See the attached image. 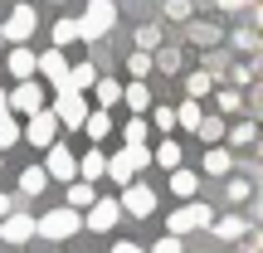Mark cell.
I'll use <instances>...</instances> for the list:
<instances>
[{
	"label": "cell",
	"instance_id": "obj_1",
	"mask_svg": "<svg viewBox=\"0 0 263 253\" xmlns=\"http://www.w3.org/2000/svg\"><path fill=\"white\" fill-rule=\"evenodd\" d=\"M78 229H83V215L78 209H49V215H39L34 219V234H44V239H54V244H64V239H73Z\"/></svg>",
	"mask_w": 263,
	"mask_h": 253
},
{
	"label": "cell",
	"instance_id": "obj_2",
	"mask_svg": "<svg viewBox=\"0 0 263 253\" xmlns=\"http://www.w3.org/2000/svg\"><path fill=\"white\" fill-rule=\"evenodd\" d=\"M151 166V151L146 146H122L117 156H107V180H117V185H132L137 180V170Z\"/></svg>",
	"mask_w": 263,
	"mask_h": 253
},
{
	"label": "cell",
	"instance_id": "obj_3",
	"mask_svg": "<svg viewBox=\"0 0 263 253\" xmlns=\"http://www.w3.org/2000/svg\"><path fill=\"white\" fill-rule=\"evenodd\" d=\"M112 25H117V5L112 0H88L83 20H78V39H103Z\"/></svg>",
	"mask_w": 263,
	"mask_h": 253
},
{
	"label": "cell",
	"instance_id": "obj_4",
	"mask_svg": "<svg viewBox=\"0 0 263 253\" xmlns=\"http://www.w3.org/2000/svg\"><path fill=\"white\" fill-rule=\"evenodd\" d=\"M210 219H215V209H210L205 200H185V205H180L176 215L166 219V229H171L176 239H185L190 229H210Z\"/></svg>",
	"mask_w": 263,
	"mask_h": 253
},
{
	"label": "cell",
	"instance_id": "obj_5",
	"mask_svg": "<svg viewBox=\"0 0 263 253\" xmlns=\"http://www.w3.org/2000/svg\"><path fill=\"white\" fill-rule=\"evenodd\" d=\"M49 112H54V122H59V127L78 131V127H83V117H88V98H83V93H73V88H59Z\"/></svg>",
	"mask_w": 263,
	"mask_h": 253
},
{
	"label": "cell",
	"instance_id": "obj_6",
	"mask_svg": "<svg viewBox=\"0 0 263 253\" xmlns=\"http://www.w3.org/2000/svg\"><path fill=\"white\" fill-rule=\"evenodd\" d=\"M20 141H29V146H54L59 141V122L49 107H39V112H29V122L20 127Z\"/></svg>",
	"mask_w": 263,
	"mask_h": 253
},
{
	"label": "cell",
	"instance_id": "obj_7",
	"mask_svg": "<svg viewBox=\"0 0 263 253\" xmlns=\"http://www.w3.org/2000/svg\"><path fill=\"white\" fill-rule=\"evenodd\" d=\"M5 107H10V112H20V117L39 112V107H44V83H34V78H20L15 93H5Z\"/></svg>",
	"mask_w": 263,
	"mask_h": 253
},
{
	"label": "cell",
	"instance_id": "obj_8",
	"mask_svg": "<svg viewBox=\"0 0 263 253\" xmlns=\"http://www.w3.org/2000/svg\"><path fill=\"white\" fill-rule=\"evenodd\" d=\"M34 29H39V15L29 5H15V10H10V20L0 25V34H5V44H29Z\"/></svg>",
	"mask_w": 263,
	"mask_h": 253
},
{
	"label": "cell",
	"instance_id": "obj_9",
	"mask_svg": "<svg viewBox=\"0 0 263 253\" xmlns=\"http://www.w3.org/2000/svg\"><path fill=\"white\" fill-rule=\"evenodd\" d=\"M44 151H49V156H44V176H49V180H64V185H68V180L78 176V156L64 146V141H54V146H44Z\"/></svg>",
	"mask_w": 263,
	"mask_h": 253
},
{
	"label": "cell",
	"instance_id": "obj_10",
	"mask_svg": "<svg viewBox=\"0 0 263 253\" xmlns=\"http://www.w3.org/2000/svg\"><path fill=\"white\" fill-rule=\"evenodd\" d=\"M117 209H127V215H137V219L156 215V190L132 180V185H122V200H117Z\"/></svg>",
	"mask_w": 263,
	"mask_h": 253
},
{
	"label": "cell",
	"instance_id": "obj_11",
	"mask_svg": "<svg viewBox=\"0 0 263 253\" xmlns=\"http://www.w3.org/2000/svg\"><path fill=\"white\" fill-rule=\"evenodd\" d=\"M122 219V209H117V200H93L83 215V229H93V234H107V229Z\"/></svg>",
	"mask_w": 263,
	"mask_h": 253
},
{
	"label": "cell",
	"instance_id": "obj_12",
	"mask_svg": "<svg viewBox=\"0 0 263 253\" xmlns=\"http://www.w3.org/2000/svg\"><path fill=\"white\" fill-rule=\"evenodd\" d=\"M34 73H44L54 88H64V73H68V59H64V49H44V54H34Z\"/></svg>",
	"mask_w": 263,
	"mask_h": 253
},
{
	"label": "cell",
	"instance_id": "obj_13",
	"mask_svg": "<svg viewBox=\"0 0 263 253\" xmlns=\"http://www.w3.org/2000/svg\"><path fill=\"white\" fill-rule=\"evenodd\" d=\"M0 239L5 244H29L34 239V215H5L0 219Z\"/></svg>",
	"mask_w": 263,
	"mask_h": 253
},
{
	"label": "cell",
	"instance_id": "obj_14",
	"mask_svg": "<svg viewBox=\"0 0 263 253\" xmlns=\"http://www.w3.org/2000/svg\"><path fill=\"white\" fill-rule=\"evenodd\" d=\"M210 229H215V234L224 239V244H234V239H244L254 224H249L244 215H215V219H210Z\"/></svg>",
	"mask_w": 263,
	"mask_h": 253
},
{
	"label": "cell",
	"instance_id": "obj_15",
	"mask_svg": "<svg viewBox=\"0 0 263 253\" xmlns=\"http://www.w3.org/2000/svg\"><path fill=\"white\" fill-rule=\"evenodd\" d=\"M93 98H98L103 112H112V107L122 103V83H117V78H93Z\"/></svg>",
	"mask_w": 263,
	"mask_h": 253
},
{
	"label": "cell",
	"instance_id": "obj_16",
	"mask_svg": "<svg viewBox=\"0 0 263 253\" xmlns=\"http://www.w3.org/2000/svg\"><path fill=\"white\" fill-rule=\"evenodd\" d=\"M5 64H10V73H15V78H34V49H29V44H15Z\"/></svg>",
	"mask_w": 263,
	"mask_h": 253
},
{
	"label": "cell",
	"instance_id": "obj_17",
	"mask_svg": "<svg viewBox=\"0 0 263 253\" xmlns=\"http://www.w3.org/2000/svg\"><path fill=\"white\" fill-rule=\"evenodd\" d=\"M205 170L224 180L229 170H234V151H229V146H210V151H205Z\"/></svg>",
	"mask_w": 263,
	"mask_h": 253
},
{
	"label": "cell",
	"instance_id": "obj_18",
	"mask_svg": "<svg viewBox=\"0 0 263 253\" xmlns=\"http://www.w3.org/2000/svg\"><path fill=\"white\" fill-rule=\"evenodd\" d=\"M44 185H49V176H44V166H25L20 170V195H44Z\"/></svg>",
	"mask_w": 263,
	"mask_h": 253
},
{
	"label": "cell",
	"instance_id": "obj_19",
	"mask_svg": "<svg viewBox=\"0 0 263 253\" xmlns=\"http://www.w3.org/2000/svg\"><path fill=\"white\" fill-rule=\"evenodd\" d=\"M171 190H176L180 200H195V190H200V176H195V170H185V166H176V170H171Z\"/></svg>",
	"mask_w": 263,
	"mask_h": 253
},
{
	"label": "cell",
	"instance_id": "obj_20",
	"mask_svg": "<svg viewBox=\"0 0 263 253\" xmlns=\"http://www.w3.org/2000/svg\"><path fill=\"white\" fill-rule=\"evenodd\" d=\"M93 78H98V68L93 64H73L64 73V88H73V93H88V88H93Z\"/></svg>",
	"mask_w": 263,
	"mask_h": 253
},
{
	"label": "cell",
	"instance_id": "obj_21",
	"mask_svg": "<svg viewBox=\"0 0 263 253\" xmlns=\"http://www.w3.org/2000/svg\"><path fill=\"white\" fill-rule=\"evenodd\" d=\"M93 200H98L93 180H68V209H88Z\"/></svg>",
	"mask_w": 263,
	"mask_h": 253
},
{
	"label": "cell",
	"instance_id": "obj_22",
	"mask_svg": "<svg viewBox=\"0 0 263 253\" xmlns=\"http://www.w3.org/2000/svg\"><path fill=\"white\" fill-rule=\"evenodd\" d=\"M78 176H83V180H103V176H107V156H103V151L78 156Z\"/></svg>",
	"mask_w": 263,
	"mask_h": 253
},
{
	"label": "cell",
	"instance_id": "obj_23",
	"mask_svg": "<svg viewBox=\"0 0 263 253\" xmlns=\"http://www.w3.org/2000/svg\"><path fill=\"white\" fill-rule=\"evenodd\" d=\"M122 103H127V107H132L137 117H141V112L151 107V93H146V83H141V78H137V83H127V88H122Z\"/></svg>",
	"mask_w": 263,
	"mask_h": 253
},
{
	"label": "cell",
	"instance_id": "obj_24",
	"mask_svg": "<svg viewBox=\"0 0 263 253\" xmlns=\"http://www.w3.org/2000/svg\"><path fill=\"white\" fill-rule=\"evenodd\" d=\"M83 131H88L93 141H107V131H112V112H103V107L88 112V117H83Z\"/></svg>",
	"mask_w": 263,
	"mask_h": 253
},
{
	"label": "cell",
	"instance_id": "obj_25",
	"mask_svg": "<svg viewBox=\"0 0 263 253\" xmlns=\"http://www.w3.org/2000/svg\"><path fill=\"white\" fill-rule=\"evenodd\" d=\"M171 112H176V127H185V131H195V127H200V117H205L195 98H185V103H180V107H171Z\"/></svg>",
	"mask_w": 263,
	"mask_h": 253
},
{
	"label": "cell",
	"instance_id": "obj_26",
	"mask_svg": "<svg viewBox=\"0 0 263 253\" xmlns=\"http://www.w3.org/2000/svg\"><path fill=\"white\" fill-rule=\"evenodd\" d=\"M151 161H156V166H166V170H176V166H180V141H171V137H166L156 151H151Z\"/></svg>",
	"mask_w": 263,
	"mask_h": 253
},
{
	"label": "cell",
	"instance_id": "obj_27",
	"mask_svg": "<svg viewBox=\"0 0 263 253\" xmlns=\"http://www.w3.org/2000/svg\"><path fill=\"white\" fill-rule=\"evenodd\" d=\"M195 137H205L210 146H219V137H224V117H200V127H195Z\"/></svg>",
	"mask_w": 263,
	"mask_h": 253
},
{
	"label": "cell",
	"instance_id": "obj_28",
	"mask_svg": "<svg viewBox=\"0 0 263 253\" xmlns=\"http://www.w3.org/2000/svg\"><path fill=\"white\" fill-rule=\"evenodd\" d=\"M64 44H78V20H59L54 25V49H64Z\"/></svg>",
	"mask_w": 263,
	"mask_h": 253
},
{
	"label": "cell",
	"instance_id": "obj_29",
	"mask_svg": "<svg viewBox=\"0 0 263 253\" xmlns=\"http://www.w3.org/2000/svg\"><path fill=\"white\" fill-rule=\"evenodd\" d=\"M210 88H215V78H210L205 68H200V73H190V78H185V98H205Z\"/></svg>",
	"mask_w": 263,
	"mask_h": 253
},
{
	"label": "cell",
	"instance_id": "obj_30",
	"mask_svg": "<svg viewBox=\"0 0 263 253\" xmlns=\"http://www.w3.org/2000/svg\"><path fill=\"white\" fill-rule=\"evenodd\" d=\"M137 49H141V54L161 49V25H141V29H137Z\"/></svg>",
	"mask_w": 263,
	"mask_h": 253
},
{
	"label": "cell",
	"instance_id": "obj_31",
	"mask_svg": "<svg viewBox=\"0 0 263 253\" xmlns=\"http://www.w3.org/2000/svg\"><path fill=\"white\" fill-rule=\"evenodd\" d=\"M185 25H190L185 34L195 39V44H215V39H219V29H215V25H200V20H185Z\"/></svg>",
	"mask_w": 263,
	"mask_h": 253
},
{
	"label": "cell",
	"instance_id": "obj_32",
	"mask_svg": "<svg viewBox=\"0 0 263 253\" xmlns=\"http://www.w3.org/2000/svg\"><path fill=\"white\" fill-rule=\"evenodd\" d=\"M151 68H166V73H176V68H180V49H156V54H151Z\"/></svg>",
	"mask_w": 263,
	"mask_h": 253
},
{
	"label": "cell",
	"instance_id": "obj_33",
	"mask_svg": "<svg viewBox=\"0 0 263 253\" xmlns=\"http://www.w3.org/2000/svg\"><path fill=\"white\" fill-rule=\"evenodd\" d=\"M15 141H20V122H15V117H0V151H10V146H15Z\"/></svg>",
	"mask_w": 263,
	"mask_h": 253
},
{
	"label": "cell",
	"instance_id": "obj_34",
	"mask_svg": "<svg viewBox=\"0 0 263 253\" xmlns=\"http://www.w3.org/2000/svg\"><path fill=\"white\" fill-rule=\"evenodd\" d=\"M122 137H127V146H146V117H132Z\"/></svg>",
	"mask_w": 263,
	"mask_h": 253
},
{
	"label": "cell",
	"instance_id": "obj_35",
	"mask_svg": "<svg viewBox=\"0 0 263 253\" xmlns=\"http://www.w3.org/2000/svg\"><path fill=\"white\" fill-rule=\"evenodd\" d=\"M254 137H258L254 122H239L234 131H229V146H254Z\"/></svg>",
	"mask_w": 263,
	"mask_h": 253
},
{
	"label": "cell",
	"instance_id": "obj_36",
	"mask_svg": "<svg viewBox=\"0 0 263 253\" xmlns=\"http://www.w3.org/2000/svg\"><path fill=\"white\" fill-rule=\"evenodd\" d=\"M219 112H239V107H244V93H234V88H219Z\"/></svg>",
	"mask_w": 263,
	"mask_h": 253
},
{
	"label": "cell",
	"instance_id": "obj_37",
	"mask_svg": "<svg viewBox=\"0 0 263 253\" xmlns=\"http://www.w3.org/2000/svg\"><path fill=\"white\" fill-rule=\"evenodd\" d=\"M127 73H137L141 83H146V73H151V54H141V49H137V54L127 59Z\"/></svg>",
	"mask_w": 263,
	"mask_h": 253
},
{
	"label": "cell",
	"instance_id": "obj_38",
	"mask_svg": "<svg viewBox=\"0 0 263 253\" xmlns=\"http://www.w3.org/2000/svg\"><path fill=\"white\" fill-rule=\"evenodd\" d=\"M234 49H244V54H258V34H254V29H234Z\"/></svg>",
	"mask_w": 263,
	"mask_h": 253
},
{
	"label": "cell",
	"instance_id": "obj_39",
	"mask_svg": "<svg viewBox=\"0 0 263 253\" xmlns=\"http://www.w3.org/2000/svg\"><path fill=\"white\" fill-rule=\"evenodd\" d=\"M166 15L171 20H190V15H195V5H190V0H166Z\"/></svg>",
	"mask_w": 263,
	"mask_h": 253
},
{
	"label": "cell",
	"instance_id": "obj_40",
	"mask_svg": "<svg viewBox=\"0 0 263 253\" xmlns=\"http://www.w3.org/2000/svg\"><path fill=\"white\" fill-rule=\"evenodd\" d=\"M151 122H156L161 131H176V112H171V107H156V112H151Z\"/></svg>",
	"mask_w": 263,
	"mask_h": 253
},
{
	"label": "cell",
	"instance_id": "obj_41",
	"mask_svg": "<svg viewBox=\"0 0 263 253\" xmlns=\"http://www.w3.org/2000/svg\"><path fill=\"white\" fill-rule=\"evenodd\" d=\"M249 195H254L249 180H229V200H234V205H239V200H249Z\"/></svg>",
	"mask_w": 263,
	"mask_h": 253
},
{
	"label": "cell",
	"instance_id": "obj_42",
	"mask_svg": "<svg viewBox=\"0 0 263 253\" xmlns=\"http://www.w3.org/2000/svg\"><path fill=\"white\" fill-rule=\"evenodd\" d=\"M151 253H185V248H180V239H176V234H166V239H161V244L151 248Z\"/></svg>",
	"mask_w": 263,
	"mask_h": 253
},
{
	"label": "cell",
	"instance_id": "obj_43",
	"mask_svg": "<svg viewBox=\"0 0 263 253\" xmlns=\"http://www.w3.org/2000/svg\"><path fill=\"white\" fill-rule=\"evenodd\" d=\"M234 83H254V64H239L234 68Z\"/></svg>",
	"mask_w": 263,
	"mask_h": 253
},
{
	"label": "cell",
	"instance_id": "obj_44",
	"mask_svg": "<svg viewBox=\"0 0 263 253\" xmlns=\"http://www.w3.org/2000/svg\"><path fill=\"white\" fill-rule=\"evenodd\" d=\"M112 253H146L141 244H132V239H122V244H112Z\"/></svg>",
	"mask_w": 263,
	"mask_h": 253
},
{
	"label": "cell",
	"instance_id": "obj_45",
	"mask_svg": "<svg viewBox=\"0 0 263 253\" xmlns=\"http://www.w3.org/2000/svg\"><path fill=\"white\" fill-rule=\"evenodd\" d=\"M5 215H15V200H10V195H0V219H5Z\"/></svg>",
	"mask_w": 263,
	"mask_h": 253
},
{
	"label": "cell",
	"instance_id": "obj_46",
	"mask_svg": "<svg viewBox=\"0 0 263 253\" xmlns=\"http://www.w3.org/2000/svg\"><path fill=\"white\" fill-rule=\"evenodd\" d=\"M244 5H254V0H219V10H244Z\"/></svg>",
	"mask_w": 263,
	"mask_h": 253
},
{
	"label": "cell",
	"instance_id": "obj_47",
	"mask_svg": "<svg viewBox=\"0 0 263 253\" xmlns=\"http://www.w3.org/2000/svg\"><path fill=\"white\" fill-rule=\"evenodd\" d=\"M239 253H258V239H249V244H244V248H239Z\"/></svg>",
	"mask_w": 263,
	"mask_h": 253
},
{
	"label": "cell",
	"instance_id": "obj_48",
	"mask_svg": "<svg viewBox=\"0 0 263 253\" xmlns=\"http://www.w3.org/2000/svg\"><path fill=\"white\" fill-rule=\"evenodd\" d=\"M5 112H10V107H5V88H0V117H5Z\"/></svg>",
	"mask_w": 263,
	"mask_h": 253
},
{
	"label": "cell",
	"instance_id": "obj_49",
	"mask_svg": "<svg viewBox=\"0 0 263 253\" xmlns=\"http://www.w3.org/2000/svg\"><path fill=\"white\" fill-rule=\"evenodd\" d=\"M0 49H5V34H0Z\"/></svg>",
	"mask_w": 263,
	"mask_h": 253
}]
</instances>
